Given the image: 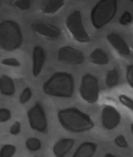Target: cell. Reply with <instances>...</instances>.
<instances>
[{"label":"cell","mask_w":133,"mask_h":157,"mask_svg":"<svg viewBox=\"0 0 133 157\" xmlns=\"http://www.w3.org/2000/svg\"><path fill=\"white\" fill-rule=\"evenodd\" d=\"M58 118L61 125L67 131L79 133L90 130L94 123L89 115L76 108H67L58 112Z\"/></svg>","instance_id":"6da1fadb"},{"label":"cell","mask_w":133,"mask_h":157,"mask_svg":"<svg viewBox=\"0 0 133 157\" xmlns=\"http://www.w3.org/2000/svg\"><path fill=\"white\" fill-rule=\"evenodd\" d=\"M75 80L72 75L66 72L55 73L44 84L43 92L47 95L60 98L72 97Z\"/></svg>","instance_id":"7a4b0ae2"},{"label":"cell","mask_w":133,"mask_h":157,"mask_svg":"<svg viewBox=\"0 0 133 157\" xmlns=\"http://www.w3.org/2000/svg\"><path fill=\"white\" fill-rule=\"evenodd\" d=\"M23 34L20 27L13 20L0 23V48L7 51L17 50L22 44Z\"/></svg>","instance_id":"3957f363"},{"label":"cell","mask_w":133,"mask_h":157,"mask_svg":"<svg viewBox=\"0 0 133 157\" xmlns=\"http://www.w3.org/2000/svg\"><path fill=\"white\" fill-rule=\"evenodd\" d=\"M117 10V0H100L91 11L92 25L97 29H101L112 21Z\"/></svg>","instance_id":"277c9868"},{"label":"cell","mask_w":133,"mask_h":157,"mask_svg":"<svg viewBox=\"0 0 133 157\" xmlns=\"http://www.w3.org/2000/svg\"><path fill=\"white\" fill-rule=\"evenodd\" d=\"M66 24L68 30L76 41L82 43L90 42V36L84 26L80 11L75 10L71 13L66 19Z\"/></svg>","instance_id":"5b68a950"},{"label":"cell","mask_w":133,"mask_h":157,"mask_svg":"<svg viewBox=\"0 0 133 157\" xmlns=\"http://www.w3.org/2000/svg\"><path fill=\"white\" fill-rule=\"evenodd\" d=\"M99 92V82L97 78L90 74L84 75L81 79L79 88L81 98L89 103H94L98 100Z\"/></svg>","instance_id":"8992f818"},{"label":"cell","mask_w":133,"mask_h":157,"mask_svg":"<svg viewBox=\"0 0 133 157\" xmlns=\"http://www.w3.org/2000/svg\"><path fill=\"white\" fill-rule=\"evenodd\" d=\"M28 117L31 128L45 133L47 131V121L44 109L38 102L28 111Z\"/></svg>","instance_id":"52a82bcc"},{"label":"cell","mask_w":133,"mask_h":157,"mask_svg":"<svg viewBox=\"0 0 133 157\" xmlns=\"http://www.w3.org/2000/svg\"><path fill=\"white\" fill-rule=\"evenodd\" d=\"M58 60L70 65H79L83 63L85 57L83 53L70 46L61 47L58 52Z\"/></svg>","instance_id":"ba28073f"},{"label":"cell","mask_w":133,"mask_h":157,"mask_svg":"<svg viewBox=\"0 0 133 157\" xmlns=\"http://www.w3.org/2000/svg\"><path fill=\"white\" fill-rule=\"evenodd\" d=\"M32 28L35 33L50 40H56L61 35L60 29L58 27L43 21H34Z\"/></svg>","instance_id":"9c48e42d"},{"label":"cell","mask_w":133,"mask_h":157,"mask_svg":"<svg viewBox=\"0 0 133 157\" xmlns=\"http://www.w3.org/2000/svg\"><path fill=\"white\" fill-rule=\"evenodd\" d=\"M121 116L119 111L113 107L107 105L103 108L102 113V124L108 130H112L120 124Z\"/></svg>","instance_id":"30bf717a"},{"label":"cell","mask_w":133,"mask_h":157,"mask_svg":"<svg viewBox=\"0 0 133 157\" xmlns=\"http://www.w3.org/2000/svg\"><path fill=\"white\" fill-rule=\"evenodd\" d=\"M46 53L44 49L40 46H36L32 52V73L37 78L42 70L46 61Z\"/></svg>","instance_id":"8fae6325"},{"label":"cell","mask_w":133,"mask_h":157,"mask_svg":"<svg viewBox=\"0 0 133 157\" xmlns=\"http://www.w3.org/2000/svg\"><path fill=\"white\" fill-rule=\"evenodd\" d=\"M107 39L111 45L118 53L123 56L130 54V48L124 39L117 33H112L107 35Z\"/></svg>","instance_id":"7c38bea8"},{"label":"cell","mask_w":133,"mask_h":157,"mask_svg":"<svg viewBox=\"0 0 133 157\" xmlns=\"http://www.w3.org/2000/svg\"><path fill=\"white\" fill-rule=\"evenodd\" d=\"M75 140L71 139H61L55 144L53 148L54 155L56 157L64 156L74 146Z\"/></svg>","instance_id":"4fadbf2b"},{"label":"cell","mask_w":133,"mask_h":157,"mask_svg":"<svg viewBox=\"0 0 133 157\" xmlns=\"http://www.w3.org/2000/svg\"><path fill=\"white\" fill-rule=\"evenodd\" d=\"M97 145L96 143L86 142L81 144L73 154L75 157H89L94 155L97 151Z\"/></svg>","instance_id":"5bb4252c"},{"label":"cell","mask_w":133,"mask_h":157,"mask_svg":"<svg viewBox=\"0 0 133 157\" xmlns=\"http://www.w3.org/2000/svg\"><path fill=\"white\" fill-rule=\"evenodd\" d=\"M0 92L5 96L13 95L15 87L13 79L9 76L3 75L0 77Z\"/></svg>","instance_id":"9a60e30c"},{"label":"cell","mask_w":133,"mask_h":157,"mask_svg":"<svg viewBox=\"0 0 133 157\" xmlns=\"http://www.w3.org/2000/svg\"><path fill=\"white\" fill-rule=\"evenodd\" d=\"M90 59L93 63L98 65H106L109 62L106 52L100 48H96L91 53Z\"/></svg>","instance_id":"2e32d148"},{"label":"cell","mask_w":133,"mask_h":157,"mask_svg":"<svg viewBox=\"0 0 133 157\" xmlns=\"http://www.w3.org/2000/svg\"><path fill=\"white\" fill-rule=\"evenodd\" d=\"M66 0H47L42 8L45 14L53 15L59 11L64 5Z\"/></svg>","instance_id":"e0dca14e"},{"label":"cell","mask_w":133,"mask_h":157,"mask_svg":"<svg viewBox=\"0 0 133 157\" xmlns=\"http://www.w3.org/2000/svg\"><path fill=\"white\" fill-rule=\"evenodd\" d=\"M119 75L116 70H112L108 71L106 78V83L108 87L112 88L116 86L118 83Z\"/></svg>","instance_id":"ac0fdd59"},{"label":"cell","mask_w":133,"mask_h":157,"mask_svg":"<svg viewBox=\"0 0 133 157\" xmlns=\"http://www.w3.org/2000/svg\"><path fill=\"white\" fill-rule=\"evenodd\" d=\"M16 151L15 146L11 144L5 145L0 150V157L13 156Z\"/></svg>","instance_id":"d6986e66"},{"label":"cell","mask_w":133,"mask_h":157,"mask_svg":"<svg viewBox=\"0 0 133 157\" xmlns=\"http://www.w3.org/2000/svg\"><path fill=\"white\" fill-rule=\"evenodd\" d=\"M26 145L27 148L31 151H38L41 147L40 141L35 138H30L27 139Z\"/></svg>","instance_id":"ffe728a7"},{"label":"cell","mask_w":133,"mask_h":157,"mask_svg":"<svg viewBox=\"0 0 133 157\" xmlns=\"http://www.w3.org/2000/svg\"><path fill=\"white\" fill-rule=\"evenodd\" d=\"M13 4L19 10L26 11L31 7V0H14Z\"/></svg>","instance_id":"44dd1931"},{"label":"cell","mask_w":133,"mask_h":157,"mask_svg":"<svg viewBox=\"0 0 133 157\" xmlns=\"http://www.w3.org/2000/svg\"><path fill=\"white\" fill-rule=\"evenodd\" d=\"M32 97V91L30 88L27 87L24 89V90L19 97V101L20 104L24 105L30 100Z\"/></svg>","instance_id":"7402d4cb"},{"label":"cell","mask_w":133,"mask_h":157,"mask_svg":"<svg viewBox=\"0 0 133 157\" xmlns=\"http://www.w3.org/2000/svg\"><path fill=\"white\" fill-rule=\"evenodd\" d=\"M132 21V17L128 11H125L122 15L119 20V22L121 25L127 26L131 24Z\"/></svg>","instance_id":"603a6c76"},{"label":"cell","mask_w":133,"mask_h":157,"mask_svg":"<svg viewBox=\"0 0 133 157\" xmlns=\"http://www.w3.org/2000/svg\"><path fill=\"white\" fill-rule=\"evenodd\" d=\"M119 101L124 106L133 111V100L124 94H121L119 97Z\"/></svg>","instance_id":"cb8c5ba5"},{"label":"cell","mask_w":133,"mask_h":157,"mask_svg":"<svg viewBox=\"0 0 133 157\" xmlns=\"http://www.w3.org/2000/svg\"><path fill=\"white\" fill-rule=\"evenodd\" d=\"M11 117L10 112L5 108H0V123H4L9 121Z\"/></svg>","instance_id":"d4e9b609"},{"label":"cell","mask_w":133,"mask_h":157,"mask_svg":"<svg viewBox=\"0 0 133 157\" xmlns=\"http://www.w3.org/2000/svg\"><path fill=\"white\" fill-rule=\"evenodd\" d=\"M1 63L4 65L11 66V67H18L20 66V62L15 58H7L2 59Z\"/></svg>","instance_id":"484cf974"},{"label":"cell","mask_w":133,"mask_h":157,"mask_svg":"<svg viewBox=\"0 0 133 157\" xmlns=\"http://www.w3.org/2000/svg\"><path fill=\"white\" fill-rule=\"evenodd\" d=\"M115 142L118 147L123 148H128V143L126 138L123 135H120L117 136L115 139Z\"/></svg>","instance_id":"4316f807"},{"label":"cell","mask_w":133,"mask_h":157,"mask_svg":"<svg viewBox=\"0 0 133 157\" xmlns=\"http://www.w3.org/2000/svg\"><path fill=\"white\" fill-rule=\"evenodd\" d=\"M126 76L127 82L133 89V64L127 66Z\"/></svg>","instance_id":"83f0119b"},{"label":"cell","mask_w":133,"mask_h":157,"mask_svg":"<svg viewBox=\"0 0 133 157\" xmlns=\"http://www.w3.org/2000/svg\"><path fill=\"white\" fill-rule=\"evenodd\" d=\"M21 125L18 121H16L11 127L10 132L13 135H17L20 133L21 131Z\"/></svg>","instance_id":"f1b7e54d"},{"label":"cell","mask_w":133,"mask_h":157,"mask_svg":"<svg viewBox=\"0 0 133 157\" xmlns=\"http://www.w3.org/2000/svg\"><path fill=\"white\" fill-rule=\"evenodd\" d=\"M131 132H132V134L133 136V124H131Z\"/></svg>","instance_id":"f546056e"},{"label":"cell","mask_w":133,"mask_h":157,"mask_svg":"<svg viewBox=\"0 0 133 157\" xmlns=\"http://www.w3.org/2000/svg\"><path fill=\"white\" fill-rule=\"evenodd\" d=\"M82 1H87V0H82Z\"/></svg>","instance_id":"4dcf8cb0"},{"label":"cell","mask_w":133,"mask_h":157,"mask_svg":"<svg viewBox=\"0 0 133 157\" xmlns=\"http://www.w3.org/2000/svg\"><path fill=\"white\" fill-rule=\"evenodd\" d=\"M131 1V2H133V0H130Z\"/></svg>","instance_id":"1f68e13d"}]
</instances>
